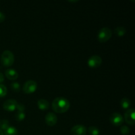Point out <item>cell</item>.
<instances>
[{"mask_svg": "<svg viewBox=\"0 0 135 135\" xmlns=\"http://www.w3.org/2000/svg\"><path fill=\"white\" fill-rule=\"evenodd\" d=\"M53 110L57 113H63L67 112L70 108V103L67 99L63 97L56 98L51 104Z\"/></svg>", "mask_w": 135, "mask_h": 135, "instance_id": "cell-1", "label": "cell"}, {"mask_svg": "<svg viewBox=\"0 0 135 135\" xmlns=\"http://www.w3.org/2000/svg\"><path fill=\"white\" fill-rule=\"evenodd\" d=\"M15 62V55L9 50H5L1 56V63L4 67H11Z\"/></svg>", "mask_w": 135, "mask_h": 135, "instance_id": "cell-2", "label": "cell"}, {"mask_svg": "<svg viewBox=\"0 0 135 135\" xmlns=\"http://www.w3.org/2000/svg\"><path fill=\"white\" fill-rule=\"evenodd\" d=\"M112 31L111 29L108 27H104L100 29L98 33V40L100 43H104V42H108L112 38Z\"/></svg>", "mask_w": 135, "mask_h": 135, "instance_id": "cell-3", "label": "cell"}, {"mask_svg": "<svg viewBox=\"0 0 135 135\" xmlns=\"http://www.w3.org/2000/svg\"><path fill=\"white\" fill-rule=\"evenodd\" d=\"M37 88H38V84H37L36 82L32 80H29L24 84L22 90L25 94H32L36 92Z\"/></svg>", "mask_w": 135, "mask_h": 135, "instance_id": "cell-4", "label": "cell"}, {"mask_svg": "<svg viewBox=\"0 0 135 135\" xmlns=\"http://www.w3.org/2000/svg\"><path fill=\"white\" fill-rule=\"evenodd\" d=\"M102 59L98 55H92L88 59L87 61L88 67L93 69L100 67L102 65Z\"/></svg>", "mask_w": 135, "mask_h": 135, "instance_id": "cell-5", "label": "cell"}, {"mask_svg": "<svg viewBox=\"0 0 135 135\" xmlns=\"http://www.w3.org/2000/svg\"><path fill=\"white\" fill-rule=\"evenodd\" d=\"M111 123L115 127L121 126L124 122L123 117L118 113H113L109 117Z\"/></svg>", "mask_w": 135, "mask_h": 135, "instance_id": "cell-6", "label": "cell"}, {"mask_svg": "<svg viewBox=\"0 0 135 135\" xmlns=\"http://www.w3.org/2000/svg\"><path fill=\"white\" fill-rule=\"evenodd\" d=\"M134 109H129L125 112L124 115V119L125 122L130 125H134L135 123L134 117H135V112Z\"/></svg>", "mask_w": 135, "mask_h": 135, "instance_id": "cell-7", "label": "cell"}, {"mask_svg": "<svg viewBox=\"0 0 135 135\" xmlns=\"http://www.w3.org/2000/svg\"><path fill=\"white\" fill-rule=\"evenodd\" d=\"M17 102L15 100L13 99H9V100H6L5 102L3 104V108L5 110L7 111V112H14L16 110V108L17 106Z\"/></svg>", "mask_w": 135, "mask_h": 135, "instance_id": "cell-8", "label": "cell"}, {"mask_svg": "<svg viewBox=\"0 0 135 135\" xmlns=\"http://www.w3.org/2000/svg\"><path fill=\"white\" fill-rule=\"evenodd\" d=\"M87 129L84 125H75L71 129V133L72 135H86Z\"/></svg>", "mask_w": 135, "mask_h": 135, "instance_id": "cell-9", "label": "cell"}, {"mask_svg": "<svg viewBox=\"0 0 135 135\" xmlns=\"http://www.w3.org/2000/svg\"><path fill=\"white\" fill-rule=\"evenodd\" d=\"M45 122L50 127H53L55 125L57 122V117L56 115L54 114V113H51V112L48 113L45 117Z\"/></svg>", "mask_w": 135, "mask_h": 135, "instance_id": "cell-10", "label": "cell"}, {"mask_svg": "<svg viewBox=\"0 0 135 135\" xmlns=\"http://www.w3.org/2000/svg\"><path fill=\"white\" fill-rule=\"evenodd\" d=\"M5 76L8 79L11 80H14L17 79L18 77V74L17 71L13 69H8L5 71Z\"/></svg>", "mask_w": 135, "mask_h": 135, "instance_id": "cell-11", "label": "cell"}, {"mask_svg": "<svg viewBox=\"0 0 135 135\" xmlns=\"http://www.w3.org/2000/svg\"><path fill=\"white\" fill-rule=\"evenodd\" d=\"M38 107L40 110H47L50 108V104L47 100H45V99H40L38 101Z\"/></svg>", "mask_w": 135, "mask_h": 135, "instance_id": "cell-12", "label": "cell"}, {"mask_svg": "<svg viewBox=\"0 0 135 135\" xmlns=\"http://www.w3.org/2000/svg\"><path fill=\"white\" fill-rule=\"evenodd\" d=\"M126 29L125 28H124L123 26H117L114 30V32L117 36L119 37H122L126 34Z\"/></svg>", "mask_w": 135, "mask_h": 135, "instance_id": "cell-13", "label": "cell"}, {"mask_svg": "<svg viewBox=\"0 0 135 135\" xmlns=\"http://www.w3.org/2000/svg\"><path fill=\"white\" fill-rule=\"evenodd\" d=\"M18 134V131L15 127L12 126H9L6 130L4 131L5 135H17Z\"/></svg>", "mask_w": 135, "mask_h": 135, "instance_id": "cell-14", "label": "cell"}, {"mask_svg": "<svg viewBox=\"0 0 135 135\" xmlns=\"http://www.w3.org/2000/svg\"><path fill=\"white\" fill-rule=\"evenodd\" d=\"M120 104H121V106L123 109H127L130 107L131 102V100L129 99L126 98H124L120 102Z\"/></svg>", "mask_w": 135, "mask_h": 135, "instance_id": "cell-15", "label": "cell"}, {"mask_svg": "<svg viewBox=\"0 0 135 135\" xmlns=\"http://www.w3.org/2000/svg\"><path fill=\"white\" fill-rule=\"evenodd\" d=\"M88 133L90 135H99L100 134V130L96 127L91 126L88 128Z\"/></svg>", "mask_w": 135, "mask_h": 135, "instance_id": "cell-16", "label": "cell"}, {"mask_svg": "<svg viewBox=\"0 0 135 135\" xmlns=\"http://www.w3.org/2000/svg\"><path fill=\"white\" fill-rule=\"evenodd\" d=\"M9 127V122L6 119L2 120L0 121V130L5 131Z\"/></svg>", "mask_w": 135, "mask_h": 135, "instance_id": "cell-17", "label": "cell"}, {"mask_svg": "<svg viewBox=\"0 0 135 135\" xmlns=\"http://www.w3.org/2000/svg\"><path fill=\"white\" fill-rule=\"evenodd\" d=\"M25 117H26V115H25V112H17L15 115V119L17 121H22L25 119Z\"/></svg>", "mask_w": 135, "mask_h": 135, "instance_id": "cell-18", "label": "cell"}, {"mask_svg": "<svg viewBox=\"0 0 135 135\" xmlns=\"http://www.w3.org/2000/svg\"><path fill=\"white\" fill-rule=\"evenodd\" d=\"M7 93V89L6 86L2 84H0V98L4 97Z\"/></svg>", "mask_w": 135, "mask_h": 135, "instance_id": "cell-19", "label": "cell"}, {"mask_svg": "<svg viewBox=\"0 0 135 135\" xmlns=\"http://www.w3.org/2000/svg\"><path fill=\"white\" fill-rule=\"evenodd\" d=\"M11 88L12 89V90L14 91V92H18L20 91L21 89V86H20V84L18 83H13L11 84Z\"/></svg>", "mask_w": 135, "mask_h": 135, "instance_id": "cell-20", "label": "cell"}, {"mask_svg": "<svg viewBox=\"0 0 135 135\" xmlns=\"http://www.w3.org/2000/svg\"><path fill=\"white\" fill-rule=\"evenodd\" d=\"M120 131H121V134L123 135L129 134V133H130V129L126 125H123L120 129Z\"/></svg>", "mask_w": 135, "mask_h": 135, "instance_id": "cell-21", "label": "cell"}, {"mask_svg": "<svg viewBox=\"0 0 135 135\" xmlns=\"http://www.w3.org/2000/svg\"><path fill=\"white\" fill-rule=\"evenodd\" d=\"M16 110L17 111V112H25V105L22 104H17V108H16Z\"/></svg>", "mask_w": 135, "mask_h": 135, "instance_id": "cell-22", "label": "cell"}, {"mask_svg": "<svg viewBox=\"0 0 135 135\" xmlns=\"http://www.w3.org/2000/svg\"><path fill=\"white\" fill-rule=\"evenodd\" d=\"M5 16L2 12L0 11V22H2L5 21Z\"/></svg>", "mask_w": 135, "mask_h": 135, "instance_id": "cell-23", "label": "cell"}, {"mask_svg": "<svg viewBox=\"0 0 135 135\" xmlns=\"http://www.w3.org/2000/svg\"><path fill=\"white\" fill-rule=\"evenodd\" d=\"M4 81V76L1 73H0V84Z\"/></svg>", "mask_w": 135, "mask_h": 135, "instance_id": "cell-24", "label": "cell"}, {"mask_svg": "<svg viewBox=\"0 0 135 135\" xmlns=\"http://www.w3.org/2000/svg\"><path fill=\"white\" fill-rule=\"evenodd\" d=\"M0 135H3V133L1 130H0Z\"/></svg>", "mask_w": 135, "mask_h": 135, "instance_id": "cell-25", "label": "cell"}, {"mask_svg": "<svg viewBox=\"0 0 135 135\" xmlns=\"http://www.w3.org/2000/svg\"></svg>", "mask_w": 135, "mask_h": 135, "instance_id": "cell-26", "label": "cell"}]
</instances>
